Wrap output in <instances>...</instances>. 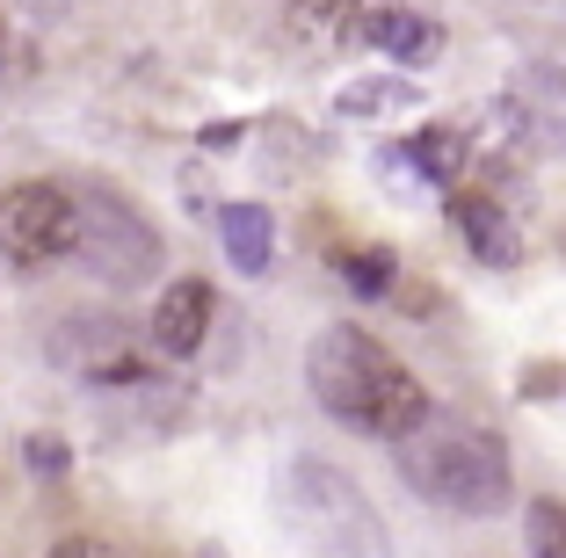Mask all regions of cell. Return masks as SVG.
<instances>
[{"mask_svg":"<svg viewBox=\"0 0 566 558\" xmlns=\"http://www.w3.org/2000/svg\"><path fill=\"white\" fill-rule=\"evenodd\" d=\"M305 385H313V399L342 428L378 435V443H407L436 413V399L421 392V378L400 356H385L364 327H319L313 348H305Z\"/></svg>","mask_w":566,"mask_h":558,"instance_id":"6da1fadb","label":"cell"},{"mask_svg":"<svg viewBox=\"0 0 566 558\" xmlns=\"http://www.w3.org/2000/svg\"><path fill=\"white\" fill-rule=\"evenodd\" d=\"M400 478L450 515H494L509 501V450L494 428L472 421H421L400 443Z\"/></svg>","mask_w":566,"mask_h":558,"instance_id":"7a4b0ae2","label":"cell"},{"mask_svg":"<svg viewBox=\"0 0 566 558\" xmlns=\"http://www.w3.org/2000/svg\"><path fill=\"white\" fill-rule=\"evenodd\" d=\"M283 515L298 523V537L319 558H385V529L370 515V501L319 457H291V472H283Z\"/></svg>","mask_w":566,"mask_h":558,"instance_id":"3957f363","label":"cell"},{"mask_svg":"<svg viewBox=\"0 0 566 558\" xmlns=\"http://www.w3.org/2000/svg\"><path fill=\"white\" fill-rule=\"evenodd\" d=\"M73 254L87 262V276L102 283H146L160 269V232L117 197V189H73Z\"/></svg>","mask_w":566,"mask_h":558,"instance_id":"277c9868","label":"cell"},{"mask_svg":"<svg viewBox=\"0 0 566 558\" xmlns=\"http://www.w3.org/2000/svg\"><path fill=\"white\" fill-rule=\"evenodd\" d=\"M0 254L15 269H44L73 254V189L59 181H15L0 197Z\"/></svg>","mask_w":566,"mask_h":558,"instance_id":"5b68a950","label":"cell"},{"mask_svg":"<svg viewBox=\"0 0 566 558\" xmlns=\"http://www.w3.org/2000/svg\"><path fill=\"white\" fill-rule=\"evenodd\" d=\"M450 225L465 232L472 262H486V269H516L523 246H531L523 240V203L509 181H458L450 189Z\"/></svg>","mask_w":566,"mask_h":558,"instance_id":"8992f818","label":"cell"},{"mask_svg":"<svg viewBox=\"0 0 566 558\" xmlns=\"http://www.w3.org/2000/svg\"><path fill=\"white\" fill-rule=\"evenodd\" d=\"M211 313H218V297H211V283H203V276L167 283L160 305H153V348H160V356H175V362L197 356L203 334H211Z\"/></svg>","mask_w":566,"mask_h":558,"instance_id":"52a82bcc","label":"cell"},{"mask_svg":"<svg viewBox=\"0 0 566 558\" xmlns=\"http://www.w3.org/2000/svg\"><path fill=\"white\" fill-rule=\"evenodd\" d=\"M356 44L385 51V59H400V66H429L436 51H443V30H436L429 15H415V8H392V0H370L364 22H356Z\"/></svg>","mask_w":566,"mask_h":558,"instance_id":"ba28073f","label":"cell"},{"mask_svg":"<svg viewBox=\"0 0 566 558\" xmlns=\"http://www.w3.org/2000/svg\"><path fill=\"white\" fill-rule=\"evenodd\" d=\"M218 240H226V262H233L240 276H262L269 254H276V225H269L262 203H226V211H218Z\"/></svg>","mask_w":566,"mask_h":558,"instance_id":"9c48e42d","label":"cell"},{"mask_svg":"<svg viewBox=\"0 0 566 558\" xmlns=\"http://www.w3.org/2000/svg\"><path fill=\"white\" fill-rule=\"evenodd\" d=\"M421 102V87L415 81H400V73H364V81H349L342 95H334V116H385V109H415Z\"/></svg>","mask_w":566,"mask_h":558,"instance_id":"30bf717a","label":"cell"},{"mask_svg":"<svg viewBox=\"0 0 566 558\" xmlns=\"http://www.w3.org/2000/svg\"><path fill=\"white\" fill-rule=\"evenodd\" d=\"M370 0H291V30L305 44H349Z\"/></svg>","mask_w":566,"mask_h":558,"instance_id":"8fae6325","label":"cell"},{"mask_svg":"<svg viewBox=\"0 0 566 558\" xmlns=\"http://www.w3.org/2000/svg\"><path fill=\"white\" fill-rule=\"evenodd\" d=\"M407 160H415L436 189H458V181L472 175V138L465 131H421L415 146H407Z\"/></svg>","mask_w":566,"mask_h":558,"instance_id":"7c38bea8","label":"cell"},{"mask_svg":"<svg viewBox=\"0 0 566 558\" xmlns=\"http://www.w3.org/2000/svg\"><path fill=\"white\" fill-rule=\"evenodd\" d=\"M334 269H342V283H349L356 297H392V283H400V262H392L385 246H342Z\"/></svg>","mask_w":566,"mask_h":558,"instance_id":"4fadbf2b","label":"cell"},{"mask_svg":"<svg viewBox=\"0 0 566 558\" xmlns=\"http://www.w3.org/2000/svg\"><path fill=\"white\" fill-rule=\"evenodd\" d=\"M523 537H531V558H566V501H531Z\"/></svg>","mask_w":566,"mask_h":558,"instance_id":"5bb4252c","label":"cell"},{"mask_svg":"<svg viewBox=\"0 0 566 558\" xmlns=\"http://www.w3.org/2000/svg\"><path fill=\"white\" fill-rule=\"evenodd\" d=\"M22 457H30V472H44V478H59L66 472V443H59V435H30V443H22Z\"/></svg>","mask_w":566,"mask_h":558,"instance_id":"9a60e30c","label":"cell"},{"mask_svg":"<svg viewBox=\"0 0 566 558\" xmlns=\"http://www.w3.org/2000/svg\"><path fill=\"white\" fill-rule=\"evenodd\" d=\"M51 558H117V551H109V544H95V537H73V544H59Z\"/></svg>","mask_w":566,"mask_h":558,"instance_id":"2e32d148","label":"cell"},{"mask_svg":"<svg viewBox=\"0 0 566 558\" xmlns=\"http://www.w3.org/2000/svg\"><path fill=\"white\" fill-rule=\"evenodd\" d=\"M0 66H8V30H0Z\"/></svg>","mask_w":566,"mask_h":558,"instance_id":"e0dca14e","label":"cell"}]
</instances>
